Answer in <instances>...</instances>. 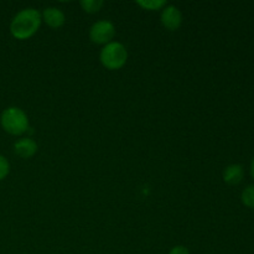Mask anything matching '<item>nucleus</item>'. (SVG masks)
Returning a JSON list of instances; mask_svg holds the SVG:
<instances>
[{
	"instance_id": "obj_14",
	"label": "nucleus",
	"mask_w": 254,
	"mask_h": 254,
	"mask_svg": "<svg viewBox=\"0 0 254 254\" xmlns=\"http://www.w3.org/2000/svg\"><path fill=\"white\" fill-rule=\"evenodd\" d=\"M251 176H252L254 180V158L252 159V163H251Z\"/></svg>"
},
{
	"instance_id": "obj_4",
	"label": "nucleus",
	"mask_w": 254,
	"mask_h": 254,
	"mask_svg": "<svg viewBox=\"0 0 254 254\" xmlns=\"http://www.w3.org/2000/svg\"><path fill=\"white\" fill-rule=\"evenodd\" d=\"M116 35V29L111 21L101 20L94 22L89 29V39L97 45H107L112 42V39Z\"/></svg>"
},
{
	"instance_id": "obj_10",
	"label": "nucleus",
	"mask_w": 254,
	"mask_h": 254,
	"mask_svg": "<svg viewBox=\"0 0 254 254\" xmlns=\"http://www.w3.org/2000/svg\"><path fill=\"white\" fill-rule=\"evenodd\" d=\"M102 5H103L102 0H83V1H81L82 9L86 12H88V14L98 12L101 10Z\"/></svg>"
},
{
	"instance_id": "obj_11",
	"label": "nucleus",
	"mask_w": 254,
	"mask_h": 254,
	"mask_svg": "<svg viewBox=\"0 0 254 254\" xmlns=\"http://www.w3.org/2000/svg\"><path fill=\"white\" fill-rule=\"evenodd\" d=\"M136 4L145 10H160L166 5L164 0H138Z\"/></svg>"
},
{
	"instance_id": "obj_8",
	"label": "nucleus",
	"mask_w": 254,
	"mask_h": 254,
	"mask_svg": "<svg viewBox=\"0 0 254 254\" xmlns=\"http://www.w3.org/2000/svg\"><path fill=\"white\" fill-rule=\"evenodd\" d=\"M245 170L240 164H231L223 171V180L228 185H238L243 180Z\"/></svg>"
},
{
	"instance_id": "obj_3",
	"label": "nucleus",
	"mask_w": 254,
	"mask_h": 254,
	"mask_svg": "<svg viewBox=\"0 0 254 254\" xmlns=\"http://www.w3.org/2000/svg\"><path fill=\"white\" fill-rule=\"evenodd\" d=\"M127 60H128V51L121 42H109L101 51L102 64L108 69L122 68L127 64Z\"/></svg>"
},
{
	"instance_id": "obj_6",
	"label": "nucleus",
	"mask_w": 254,
	"mask_h": 254,
	"mask_svg": "<svg viewBox=\"0 0 254 254\" xmlns=\"http://www.w3.org/2000/svg\"><path fill=\"white\" fill-rule=\"evenodd\" d=\"M14 151L16 155H19L22 159H29L34 156L37 151V144L35 140L30 138L19 139L14 144Z\"/></svg>"
},
{
	"instance_id": "obj_1",
	"label": "nucleus",
	"mask_w": 254,
	"mask_h": 254,
	"mask_svg": "<svg viewBox=\"0 0 254 254\" xmlns=\"http://www.w3.org/2000/svg\"><path fill=\"white\" fill-rule=\"evenodd\" d=\"M41 14L36 9L26 7L17 12L10 24V32L17 40H26L36 34L41 25Z\"/></svg>"
},
{
	"instance_id": "obj_13",
	"label": "nucleus",
	"mask_w": 254,
	"mask_h": 254,
	"mask_svg": "<svg viewBox=\"0 0 254 254\" xmlns=\"http://www.w3.org/2000/svg\"><path fill=\"white\" fill-rule=\"evenodd\" d=\"M169 254H190V252H189L188 248L184 247V246H176V247L171 248Z\"/></svg>"
},
{
	"instance_id": "obj_12",
	"label": "nucleus",
	"mask_w": 254,
	"mask_h": 254,
	"mask_svg": "<svg viewBox=\"0 0 254 254\" xmlns=\"http://www.w3.org/2000/svg\"><path fill=\"white\" fill-rule=\"evenodd\" d=\"M10 171V164L6 160V158L2 155H0V181L4 180L7 176Z\"/></svg>"
},
{
	"instance_id": "obj_9",
	"label": "nucleus",
	"mask_w": 254,
	"mask_h": 254,
	"mask_svg": "<svg viewBox=\"0 0 254 254\" xmlns=\"http://www.w3.org/2000/svg\"><path fill=\"white\" fill-rule=\"evenodd\" d=\"M241 201L248 208H254V185H250L242 191Z\"/></svg>"
},
{
	"instance_id": "obj_2",
	"label": "nucleus",
	"mask_w": 254,
	"mask_h": 254,
	"mask_svg": "<svg viewBox=\"0 0 254 254\" xmlns=\"http://www.w3.org/2000/svg\"><path fill=\"white\" fill-rule=\"evenodd\" d=\"M0 124L6 133L11 135H21L29 129V119L26 113L17 107L4 109L0 116Z\"/></svg>"
},
{
	"instance_id": "obj_7",
	"label": "nucleus",
	"mask_w": 254,
	"mask_h": 254,
	"mask_svg": "<svg viewBox=\"0 0 254 254\" xmlns=\"http://www.w3.org/2000/svg\"><path fill=\"white\" fill-rule=\"evenodd\" d=\"M42 20L52 29H59L64 24V14L57 7H46L41 15Z\"/></svg>"
},
{
	"instance_id": "obj_5",
	"label": "nucleus",
	"mask_w": 254,
	"mask_h": 254,
	"mask_svg": "<svg viewBox=\"0 0 254 254\" xmlns=\"http://www.w3.org/2000/svg\"><path fill=\"white\" fill-rule=\"evenodd\" d=\"M161 22L168 30L175 31L183 22V15L176 6L168 5L166 7H164L163 12H161Z\"/></svg>"
}]
</instances>
